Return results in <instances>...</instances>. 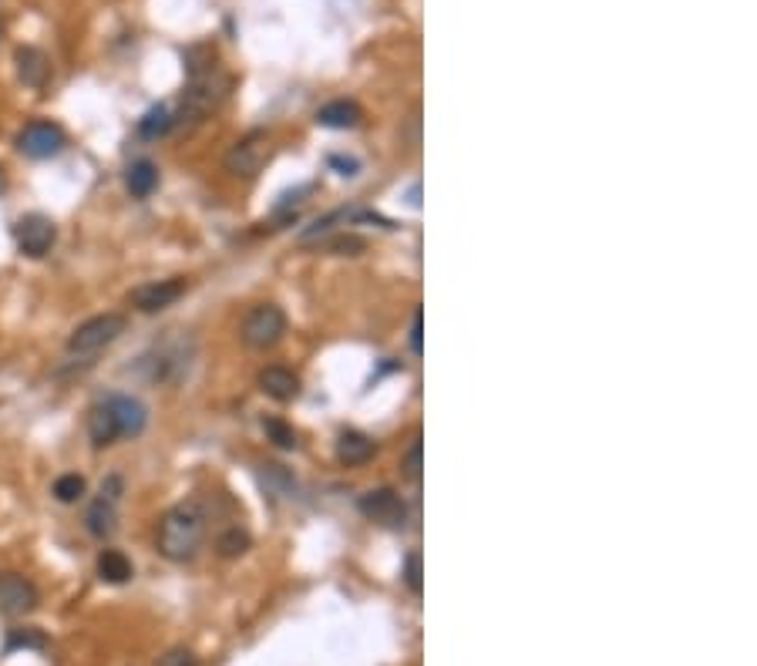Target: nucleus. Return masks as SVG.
<instances>
[{"instance_id":"1","label":"nucleus","mask_w":757,"mask_h":666,"mask_svg":"<svg viewBox=\"0 0 757 666\" xmlns=\"http://www.w3.org/2000/svg\"><path fill=\"white\" fill-rule=\"evenodd\" d=\"M209 529V508L202 498H189V502L172 505L159 522V552L169 562H192L206 542Z\"/></svg>"},{"instance_id":"2","label":"nucleus","mask_w":757,"mask_h":666,"mask_svg":"<svg viewBox=\"0 0 757 666\" xmlns=\"http://www.w3.org/2000/svg\"><path fill=\"white\" fill-rule=\"evenodd\" d=\"M125 317L122 313H98V317L85 320L81 327L68 337V354L75 357H91L98 350H105L108 344H115L125 333Z\"/></svg>"},{"instance_id":"3","label":"nucleus","mask_w":757,"mask_h":666,"mask_svg":"<svg viewBox=\"0 0 757 666\" xmlns=\"http://www.w3.org/2000/svg\"><path fill=\"white\" fill-rule=\"evenodd\" d=\"M122 495H125L122 475H108L105 481H101L95 502L88 505V515H85V525H88V532L95 535V539H112V535H115Z\"/></svg>"},{"instance_id":"4","label":"nucleus","mask_w":757,"mask_h":666,"mask_svg":"<svg viewBox=\"0 0 757 666\" xmlns=\"http://www.w3.org/2000/svg\"><path fill=\"white\" fill-rule=\"evenodd\" d=\"M283 333H286V313L276 307V303H256V307L246 313L239 337H243V344L249 350H266L273 347Z\"/></svg>"},{"instance_id":"5","label":"nucleus","mask_w":757,"mask_h":666,"mask_svg":"<svg viewBox=\"0 0 757 666\" xmlns=\"http://www.w3.org/2000/svg\"><path fill=\"white\" fill-rule=\"evenodd\" d=\"M357 508L367 522H377L384 529H404V522H408V505L394 488H374V492L360 495Z\"/></svg>"},{"instance_id":"6","label":"nucleus","mask_w":757,"mask_h":666,"mask_svg":"<svg viewBox=\"0 0 757 666\" xmlns=\"http://www.w3.org/2000/svg\"><path fill=\"white\" fill-rule=\"evenodd\" d=\"M270 152L273 148H270L266 132H249L226 152V172L239 175V179H253V175L266 165V159H270Z\"/></svg>"},{"instance_id":"7","label":"nucleus","mask_w":757,"mask_h":666,"mask_svg":"<svg viewBox=\"0 0 757 666\" xmlns=\"http://www.w3.org/2000/svg\"><path fill=\"white\" fill-rule=\"evenodd\" d=\"M14 239L24 256L41 259L51 253L54 239H58V226H54L48 216H41V212H31V216H24L14 226Z\"/></svg>"},{"instance_id":"8","label":"nucleus","mask_w":757,"mask_h":666,"mask_svg":"<svg viewBox=\"0 0 757 666\" xmlns=\"http://www.w3.org/2000/svg\"><path fill=\"white\" fill-rule=\"evenodd\" d=\"M64 145H68V135H64V128L54 125V122H31L21 135H17V148H21V155H27V159H38V162L54 159Z\"/></svg>"},{"instance_id":"9","label":"nucleus","mask_w":757,"mask_h":666,"mask_svg":"<svg viewBox=\"0 0 757 666\" xmlns=\"http://www.w3.org/2000/svg\"><path fill=\"white\" fill-rule=\"evenodd\" d=\"M41 603V592L31 579L17 572H0V613L4 616H27Z\"/></svg>"},{"instance_id":"10","label":"nucleus","mask_w":757,"mask_h":666,"mask_svg":"<svg viewBox=\"0 0 757 666\" xmlns=\"http://www.w3.org/2000/svg\"><path fill=\"white\" fill-rule=\"evenodd\" d=\"M105 404L118 424V438H138L145 431V424H149V411L132 394H108Z\"/></svg>"},{"instance_id":"11","label":"nucleus","mask_w":757,"mask_h":666,"mask_svg":"<svg viewBox=\"0 0 757 666\" xmlns=\"http://www.w3.org/2000/svg\"><path fill=\"white\" fill-rule=\"evenodd\" d=\"M186 286L189 283L182 280V276H172V280H159V283H145L132 293V303H135V310H142V313H159L165 307H172V303L186 293Z\"/></svg>"},{"instance_id":"12","label":"nucleus","mask_w":757,"mask_h":666,"mask_svg":"<svg viewBox=\"0 0 757 666\" xmlns=\"http://www.w3.org/2000/svg\"><path fill=\"white\" fill-rule=\"evenodd\" d=\"M14 64H17V74H21V81L27 88H34V91H41L44 85H48V78H51V61H48V54H44L41 48H17L14 51Z\"/></svg>"},{"instance_id":"13","label":"nucleus","mask_w":757,"mask_h":666,"mask_svg":"<svg viewBox=\"0 0 757 666\" xmlns=\"http://www.w3.org/2000/svg\"><path fill=\"white\" fill-rule=\"evenodd\" d=\"M260 391L266 397H273V401L286 404L300 394V377L286 367H266V370H260Z\"/></svg>"},{"instance_id":"14","label":"nucleus","mask_w":757,"mask_h":666,"mask_svg":"<svg viewBox=\"0 0 757 666\" xmlns=\"http://www.w3.org/2000/svg\"><path fill=\"white\" fill-rule=\"evenodd\" d=\"M337 458L344 461L347 468L367 465V461L374 458V441L367 438V434H360V431H344L337 438Z\"/></svg>"},{"instance_id":"15","label":"nucleus","mask_w":757,"mask_h":666,"mask_svg":"<svg viewBox=\"0 0 757 666\" xmlns=\"http://www.w3.org/2000/svg\"><path fill=\"white\" fill-rule=\"evenodd\" d=\"M88 438L95 448H108V444L118 441V424L112 418V411H108V404L101 401L88 411Z\"/></svg>"},{"instance_id":"16","label":"nucleus","mask_w":757,"mask_h":666,"mask_svg":"<svg viewBox=\"0 0 757 666\" xmlns=\"http://www.w3.org/2000/svg\"><path fill=\"white\" fill-rule=\"evenodd\" d=\"M125 185H128V192H132L135 199H149L155 192V185H159V169H155L149 159H138V162L128 165Z\"/></svg>"},{"instance_id":"17","label":"nucleus","mask_w":757,"mask_h":666,"mask_svg":"<svg viewBox=\"0 0 757 666\" xmlns=\"http://www.w3.org/2000/svg\"><path fill=\"white\" fill-rule=\"evenodd\" d=\"M360 108L354 101H330L317 111V125L323 128H357L360 125Z\"/></svg>"},{"instance_id":"18","label":"nucleus","mask_w":757,"mask_h":666,"mask_svg":"<svg viewBox=\"0 0 757 666\" xmlns=\"http://www.w3.org/2000/svg\"><path fill=\"white\" fill-rule=\"evenodd\" d=\"M98 576L105 582H112V586H125V582L135 576V569H132V562H128L125 552L105 549L98 555Z\"/></svg>"},{"instance_id":"19","label":"nucleus","mask_w":757,"mask_h":666,"mask_svg":"<svg viewBox=\"0 0 757 666\" xmlns=\"http://www.w3.org/2000/svg\"><path fill=\"white\" fill-rule=\"evenodd\" d=\"M175 128V118H172V108L169 105H155L145 111L142 118H138V135L149 138V142H155V138L169 135Z\"/></svg>"},{"instance_id":"20","label":"nucleus","mask_w":757,"mask_h":666,"mask_svg":"<svg viewBox=\"0 0 757 666\" xmlns=\"http://www.w3.org/2000/svg\"><path fill=\"white\" fill-rule=\"evenodd\" d=\"M249 545H253V539H249V532L246 529H239V525H233V529H226L223 535L216 539V549H219V555L223 559H239Z\"/></svg>"},{"instance_id":"21","label":"nucleus","mask_w":757,"mask_h":666,"mask_svg":"<svg viewBox=\"0 0 757 666\" xmlns=\"http://www.w3.org/2000/svg\"><path fill=\"white\" fill-rule=\"evenodd\" d=\"M48 640H44L41 629H31V626H21V629H11V636H7L4 643V653H14V650H44Z\"/></svg>"},{"instance_id":"22","label":"nucleus","mask_w":757,"mask_h":666,"mask_svg":"<svg viewBox=\"0 0 757 666\" xmlns=\"http://www.w3.org/2000/svg\"><path fill=\"white\" fill-rule=\"evenodd\" d=\"M51 492H54V498H58L61 505H75L78 498L85 495V478L75 475V471H71V475H61L58 481H54Z\"/></svg>"},{"instance_id":"23","label":"nucleus","mask_w":757,"mask_h":666,"mask_svg":"<svg viewBox=\"0 0 757 666\" xmlns=\"http://www.w3.org/2000/svg\"><path fill=\"white\" fill-rule=\"evenodd\" d=\"M263 431H266V438H270V441L276 444V448H286V451L297 448V434H293V428H286L283 421L266 418V421H263Z\"/></svg>"},{"instance_id":"24","label":"nucleus","mask_w":757,"mask_h":666,"mask_svg":"<svg viewBox=\"0 0 757 666\" xmlns=\"http://www.w3.org/2000/svg\"><path fill=\"white\" fill-rule=\"evenodd\" d=\"M421 451H424L421 438H414L411 448L404 451V458H401V475L408 478L411 485H418V481H421Z\"/></svg>"},{"instance_id":"25","label":"nucleus","mask_w":757,"mask_h":666,"mask_svg":"<svg viewBox=\"0 0 757 666\" xmlns=\"http://www.w3.org/2000/svg\"><path fill=\"white\" fill-rule=\"evenodd\" d=\"M404 586H408L414 596H421V555L411 552L408 559H404Z\"/></svg>"},{"instance_id":"26","label":"nucleus","mask_w":757,"mask_h":666,"mask_svg":"<svg viewBox=\"0 0 757 666\" xmlns=\"http://www.w3.org/2000/svg\"><path fill=\"white\" fill-rule=\"evenodd\" d=\"M260 481H263V488H280V492H286V488H290V475H286L280 465H263L260 468Z\"/></svg>"},{"instance_id":"27","label":"nucleus","mask_w":757,"mask_h":666,"mask_svg":"<svg viewBox=\"0 0 757 666\" xmlns=\"http://www.w3.org/2000/svg\"><path fill=\"white\" fill-rule=\"evenodd\" d=\"M330 249H334V253H340V256H357V253H364V239H357V236H337L334 243H330Z\"/></svg>"},{"instance_id":"28","label":"nucleus","mask_w":757,"mask_h":666,"mask_svg":"<svg viewBox=\"0 0 757 666\" xmlns=\"http://www.w3.org/2000/svg\"><path fill=\"white\" fill-rule=\"evenodd\" d=\"M159 666H199V660H196V653H189V650H169L159 660Z\"/></svg>"},{"instance_id":"29","label":"nucleus","mask_w":757,"mask_h":666,"mask_svg":"<svg viewBox=\"0 0 757 666\" xmlns=\"http://www.w3.org/2000/svg\"><path fill=\"white\" fill-rule=\"evenodd\" d=\"M424 327V317H421V310L418 313H414V327H411V350H414V354H421V350H424V344H421V330Z\"/></svg>"},{"instance_id":"30","label":"nucleus","mask_w":757,"mask_h":666,"mask_svg":"<svg viewBox=\"0 0 757 666\" xmlns=\"http://www.w3.org/2000/svg\"><path fill=\"white\" fill-rule=\"evenodd\" d=\"M330 165H337L340 175H357V159H340V155H334Z\"/></svg>"},{"instance_id":"31","label":"nucleus","mask_w":757,"mask_h":666,"mask_svg":"<svg viewBox=\"0 0 757 666\" xmlns=\"http://www.w3.org/2000/svg\"><path fill=\"white\" fill-rule=\"evenodd\" d=\"M4 189H7V172H4V165H0V196H4Z\"/></svg>"},{"instance_id":"32","label":"nucleus","mask_w":757,"mask_h":666,"mask_svg":"<svg viewBox=\"0 0 757 666\" xmlns=\"http://www.w3.org/2000/svg\"><path fill=\"white\" fill-rule=\"evenodd\" d=\"M0 34H4V21H0Z\"/></svg>"}]
</instances>
